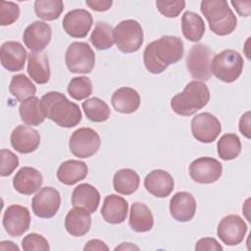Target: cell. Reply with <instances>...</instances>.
<instances>
[{
	"mask_svg": "<svg viewBox=\"0 0 251 251\" xmlns=\"http://www.w3.org/2000/svg\"><path fill=\"white\" fill-rule=\"evenodd\" d=\"M99 134L90 127H80L73 132L69 141L71 152L78 158H88L100 148Z\"/></svg>",
	"mask_w": 251,
	"mask_h": 251,
	"instance_id": "9c48e42d",
	"label": "cell"
},
{
	"mask_svg": "<svg viewBox=\"0 0 251 251\" xmlns=\"http://www.w3.org/2000/svg\"><path fill=\"white\" fill-rule=\"evenodd\" d=\"M20 16V7L14 2H0V25H10L14 24Z\"/></svg>",
	"mask_w": 251,
	"mask_h": 251,
	"instance_id": "74e56055",
	"label": "cell"
},
{
	"mask_svg": "<svg viewBox=\"0 0 251 251\" xmlns=\"http://www.w3.org/2000/svg\"><path fill=\"white\" fill-rule=\"evenodd\" d=\"M239 130L240 132L247 138L251 136V128H250V112H246L242 115L239 121Z\"/></svg>",
	"mask_w": 251,
	"mask_h": 251,
	"instance_id": "f6af8a7d",
	"label": "cell"
},
{
	"mask_svg": "<svg viewBox=\"0 0 251 251\" xmlns=\"http://www.w3.org/2000/svg\"><path fill=\"white\" fill-rule=\"evenodd\" d=\"M196 200L194 196L186 191L176 192L170 201L171 216L177 222H189L196 212Z\"/></svg>",
	"mask_w": 251,
	"mask_h": 251,
	"instance_id": "ac0fdd59",
	"label": "cell"
},
{
	"mask_svg": "<svg viewBox=\"0 0 251 251\" xmlns=\"http://www.w3.org/2000/svg\"><path fill=\"white\" fill-rule=\"evenodd\" d=\"M27 74L36 83H47L50 78V66L47 54L30 52L27 55Z\"/></svg>",
	"mask_w": 251,
	"mask_h": 251,
	"instance_id": "484cf974",
	"label": "cell"
},
{
	"mask_svg": "<svg viewBox=\"0 0 251 251\" xmlns=\"http://www.w3.org/2000/svg\"><path fill=\"white\" fill-rule=\"evenodd\" d=\"M113 35L118 49L124 53L136 52L143 43V29L134 20L119 23L114 28Z\"/></svg>",
	"mask_w": 251,
	"mask_h": 251,
	"instance_id": "8992f818",
	"label": "cell"
},
{
	"mask_svg": "<svg viewBox=\"0 0 251 251\" xmlns=\"http://www.w3.org/2000/svg\"><path fill=\"white\" fill-rule=\"evenodd\" d=\"M222 164L212 157H200L189 165L190 177L198 183H214L222 176Z\"/></svg>",
	"mask_w": 251,
	"mask_h": 251,
	"instance_id": "8fae6325",
	"label": "cell"
},
{
	"mask_svg": "<svg viewBox=\"0 0 251 251\" xmlns=\"http://www.w3.org/2000/svg\"><path fill=\"white\" fill-rule=\"evenodd\" d=\"M67 90L72 98L80 101L92 94V83L86 76H75L69 82Z\"/></svg>",
	"mask_w": 251,
	"mask_h": 251,
	"instance_id": "8d00e7d4",
	"label": "cell"
},
{
	"mask_svg": "<svg viewBox=\"0 0 251 251\" xmlns=\"http://www.w3.org/2000/svg\"><path fill=\"white\" fill-rule=\"evenodd\" d=\"M139 176L131 169L119 170L113 177V186L116 192L123 195L134 193L139 186Z\"/></svg>",
	"mask_w": 251,
	"mask_h": 251,
	"instance_id": "f1b7e54d",
	"label": "cell"
},
{
	"mask_svg": "<svg viewBox=\"0 0 251 251\" xmlns=\"http://www.w3.org/2000/svg\"><path fill=\"white\" fill-rule=\"evenodd\" d=\"M9 91L18 101L23 102L24 100L34 96L36 87L25 75L19 74L12 76Z\"/></svg>",
	"mask_w": 251,
	"mask_h": 251,
	"instance_id": "1f68e13d",
	"label": "cell"
},
{
	"mask_svg": "<svg viewBox=\"0 0 251 251\" xmlns=\"http://www.w3.org/2000/svg\"><path fill=\"white\" fill-rule=\"evenodd\" d=\"M210 100L208 86L199 80L186 84L183 91L176 94L171 100L173 111L179 116H191L204 108Z\"/></svg>",
	"mask_w": 251,
	"mask_h": 251,
	"instance_id": "3957f363",
	"label": "cell"
},
{
	"mask_svg": "<svg viewBox=\"0 0 251 251\" xmlns=\"http://www.w3.org/2000/svg\"><path fill=\"white\" fill-rule=\"evenodd\" d=\"M0 175L1 176H10L19 166L18 156L8 149H1L0 152Z\"/></svg>",
	"mask_w": 251,
	"mask_h": 251,
	"instance_id": "ab89813d",
	"label": "cell"
},
{
	"mask_svg": "<svg viewBox=\"0 0 251 251\" xmlns=\"http://www.w3.org/2000/svg\"><path fill=\"white\" fill-rule=\"evenodd\" d=\"M183 42L174 35H164L149 43L143 52V62L151 74H161L183 56Z\"/></svg>",
	"mask_w": 251,
	"mask_h": 251,
	"instance_id": "6da1fadb",
	"label": "cell"
},
{
	"mask_svg": "<svg viewBox=\"0 0 251 251\" xmlns=\"http://www.w3.org/2000/svg\"><path fill=\"white\" fill-rule=\"evenodd\" d=\"M128 204L125 198L116 194H110L105 197L101 209L103 219L112 225H118L125 222L127 216Z\"/></svg>",
	"mask_w": 251,
	"mask_h": 251,
	"instance_id": "7402d4cb",
	"label": "cell"
},
{
	"mask_svg": "<svg viewBox=\"0 0 251 251\" xmlns=\"http://www.w3.org/2000/svg\"><path fill=\"white\" fill-rule=\"evenodd\" d=\"M22 248L25 251H48L50 249L47 239L37 233H29L22 240Z\"/></svg>",
	"mask_w": 251,
	"mask_h": 251,
	"instance_id": "f35d334b",
	"label": "cell"
},
{
	"mask_svg": "<svg viewBox=\"0 0 251 251\" xmlns=\"http://www.w3.org/2000/svg\"><path fill=\"white\" fill-rule=\"evenodd\" d=\"M12 147L19 153L28 154L35 151L40 144V134L31 126H18L11 133Z\"/></svg>",
	"mask_w": 251,
	"mask_h": 251,
	"instance_id": "e0dca14e",
	"label": "cell"
},
{
	"mask_svg": "<svg viewBox=\"0 0 251 251\" xmlns=\"http://www.w3.org/2000/svg\"><path fill=\"white\" fill-rule=\"evenodd\" d=\"M213 51L205 44L193 45L186 58V67L195 79L207 81L211 77V63Z\"/></svg>",
	"mask_w": 251,
	"mask_h": 251,
	"instance_id": "ba28073f",
	"label": "cell"
},
{
	"mask_svg": "<svg viewBox=\"0 0 251 251\" xmlns=\"http://www.w3.org/2000/svg\"><path fill=\"white\" fill-rule=\"evenodd\" d=\"M181 30L186 39L197 42L205 32L204 21L198 14L186 11L181 17Z\"/></svg>",
	"mask_w": 251,
	"mask_h": 251,
	"instance_id": "f546056e",
	"label": "cell"
},
{
	"mask_svg": "<svg viewBox=\"0 0 251 251\" xmlns=\"http://www.w3.org/2000/svg\"><path fill=\"white\" fill-rule=\"evenodd\" d=\"M66 65L71 73L89 74L95 66V54L85 42H73L65 55Z\"/></svg>",
	"mask_w": 251,
	"mask_h": 251,
	"instance_id": "52a82bcc",
	"label": "cell"
},
{
	"mask_svg": "<svg viewBox=\"0 0 251 251\" xmlns=\"http://www.w3.org/2000/svg\"><path fill=\"white\" fill-rule=\"evenodd\" d=\"M244 66L242 56L234 50L226 49L217 54L211 63V73L224 82L235 81Z\"/></svg>",
	"mask_w": 251,
	"mask_h": 251,
	"instance_id": "5b68a950",
	"label": "cell"
},
{
	"mask_svg": "<svg viewBox=\"0 0 251 251\" xmlns=\"http://www.w3.org/2000/svg\"><path fill=\"white\" fill-rule=\"evenodd\" d=\"M218 154L221 159L229 161L235 159L241 152V142L234 133H226L221 136L217 144Z\"/></svg>",
	"mask_w": 251,
	"mask_h": 251,
	"instance_id": "836d02e7",
	"label": "cell"
},
{
	"mask_svg": "<svg viewBox=\"0 0 251 251\" xmlns=\"http://www.w3.org/2000/svg\"><path fill=\"white\" fill-rule=\"evenodd\" d=\"M132 250V249H135V250H138L139 248L137 247V246H135V245H132V244H130V243H123L122 245H120V246H118V247H116L115 248V250Z\"/></svg>",
	"mask_w": 251,
	"mask_h": 251,
	"instance_id": "c3c4849f",
	"label": "cell"
},
{
	"mask_svg": "<svg viewBox=\"0 0 251 251\" xmlns=\"http://www.w3.org/2000/svg\"><path fill=\"white\" fill-rule=\"evenodd\" d=\"M91 14L84 9H75L66 14L63 19V28L72 37L83 38L92 26Z\"/></svg>",
	"mask_w": 251,
	"mask_h": 251,
	"instance_id": "9a60e30c",
	"label": "cell"
},
{
	"mask_svg": "<svg viewBox=\"0 0 251 251\" xmlns=\"http://www.w3.org/2000/svg\"><path fill=\"white\" fill-rule=\"evenodd\" d=\"M52 29L44 22L35 21L24 31L23 40L25 46L32 52H41L50 43Z\"/></svg>",
	"mask_w": 251,
	"mask_h": 251,
	"instance_id": "2e32d148",
	"label": "cell"
},
{
	"mask_svg": "<svg viewBox=\"0 0 251 251\" xmlns=\"http://www.w3.org/2000/svg\"><path fill=\"white\" fill-rule=\"evenodd\" d=\"M61 205V196L57 189L51 186L41 188L32 198L31 208L35 216L42 219L54 217Z\"/></svg>",
	"mask_w": 251,
	"mask_h": 251,
	"instance_id": "7c38bea8",
	"label": "cell"
},
{
	"mask_svg": "<svg viewBox=\"0 0 251 251\" xmlns=\"http://www.w3.org/2000/svg\"><path fill=\"white\" fill-rule=\"evenodd\" d=\"M43 177L41 173L31 167H23L20 169L14 178L13 186L21 194L31 195L42 185Z\"/></svg>",
	"mask_w": 251,
	"mask_h": 251,
	"instance_id": "ffe728a7",
	"label": "cell"
},
{
	"mask_svg": "<svg viewBox=\"0 0 251 251\" xmlns=\"http://www.w3.org/2000/svg\"><path fill=\"white\" fill-rule=\"evenodd\" d=\"M84 251H93V250H97V251H108L109 247L102 241L99 239H91L89 240L85 246L83 247Z\"/></svg>",
	"mask_w": 251,
	"mask_h": 251,
	"instance_id": "bcb514c9",
	"label": "cell"
},
{
	"mask_svg": "<svg viewBox=\"0 0 251 251\" xmlns=\"http://www.w3.org/2000/svg\"><path fill=\"white\" fill-rule=\"evenodd\" d=\"M82 109L88 120L95 123H102L109 119L110 108L98 97H92L82 102Z\"/></svg>",
	"mask_w": 251,
	"mask_h": 251,
	"instance_id": "d6a6232c",
	"label": "cell"
},
{
	"mask_svg": "<svg viewBox=\"0 0 251 251\" xmlns=\"http://www.w3.org/2000/svg\"><path fill=\"white\" fill-rule=\"evenodd\" d=\"M200 10L209 23L210 29L217 35L230 34L236 27L237 19L225 0H203Z\"/></svg>",
	"mask_w": 251,
	"mask_h": 251,
	"instance_id": "277c9868",
	"label": "cell"
},
{
	"mask_svg": "<svg viewBox=\"0 0 251 251\" xmlns=\"http://www.w3.org/2000/svg\"><path fill=\"white\" fill-rule=\"evenodd\" d=\"M158 11L167 18H176L185 8V1H156Z\"/></svg>",
	"mask_w": 251,
	"mask_h": 251,
	"instance_id": "60d3db41",
	"label": "cell"
},
{
	"mask_svg": "<svg viewBox=\"0 0 251 251\" xmlns=\"http://www.w3.org/2000/svg\"><path fill=\"white\" fill-rule=\"evenodd\" d=\"M222 131L220 121L211 113L204 112L196 115L191 121L193 137L202 143H211Z\"/></svg>",
	"mask_w": 251,
	"mask_h": 251,
	"instance_id": "30bf717a",
	"label": "cell"
},
{
	"mask_svg": "<svg viewBox=\"0 0 251 251\" xmlns=\"http://www.w3.org/2000/svg\"><path fill=\"white\" fill-rule=\"evenodd\" d=\"M40 106L44 116L62 127H74L82 118L78 105L58 91L44 94L40 99Z\"/></svg>",
	"mask_w": 251,
	"mask_h": 251,
	"instance_id": "7a4b0ae2",
	"label": "cell"
},
{
	"mask_svg": "<svg viewBox=\"0 0 251 251\" xmlns=\"http://www.w3.org/2000/svg\"><path fill=\"white\" fill-rule=\"evenodd\" d=\"M247 232V226L242 218L237 215L224 217L219 223L217 234L223 243L234 246L242 242Z\"/></svg>",
	"mask_w": 251,
	"mask_h": 251,
	"instance_id": "4fadbf2b",
	"label": "cell"
},
{
	"mask_svg": "<svg viewBox=\"0 0 251 251\" xmlns=\"http://www.w3.org/2000/svg\"><path fill=\"white\" fill-rule=\"evenodd\" d=\"M26 51L19 41H7L1 46L0 57L2 66L9 72H18L24 69Z\"/></svg>",
	"mask_w": 251,
	"mask_h": 251,
	"instance_id": "d6986e66",
	"label": "cell"
},
{
	"mask_svg": "<svg viewBox=\"0 0 251 251\" xmlns=\"http://www.w3.org/2000/svg\"><path fill=\"white\" fill-rule=\"evenodd\" d=\"M30 214L27 208L22 205L9 206L3 215V226L11 236H21L28 230Z\"/></svg>",
	"mask_w": 251,
	"mask_h": 251,
	"instance_id": "5bb4252c",
	"label": "cell"
},
{
	"mask_svg": "<svg viewBox=\"0 0 251 251\" xmlns=\"http://www.w3.org/2000/svg\"><path fill=\"white\" fill-rule=\"evenodd\" d=\"M34 11L39 19L54 21L64 11V3L61 0H36L34 2Z\"/></svg>",
	"mask_w": 251,
	"mask_h": 251,
	"instance_id": "d590c367",
	"label": "cell"
},
{
	"mask_svg": "<svg viewBox=\"0 0 251 251\" xmlns=\"http://www.w3.org/2000/svg\"><path fill=\"white\" fill-rule=\"evenodd\" d=\"M0 249L1 250H17L19 251V247L15 245L12 241H2L0 244Z\"/></svg>",
	"mask_w": 251,
	"mask_h": 251,
	"instance_id": "7dc6e473",
	"label": "cell"
},
{
	"mask_svg": "<svg viewBox=\"0 0 251 251\" xmlns=\"http://www.w3.org/2000/svg\"><path fill=\"white\" fill-rule=\"evenodd\" d=\"M231 5L241 17H249L251 13V1H231Z\"/></svg>",
	"mask_w": 251,
	"mask_h": 251,
	"instance_id": "ee69618b",
	"label": "cell"
},
{
	"mask_svg": "<svg viewBox=\"0 0 251 251\" xmlns=\"http://www.w3.org/2000/svg\"><path fill=\"white\" fill-rule=\"evenodd\" d=\"M21 120L28 126H39L45 120L41 110L40 100L36 96H31L24 100L19 108Z\"/></svg>",
	"mask_w": 251,
	"mask_h": 251,
	"instance_id": "4dcf8cb0",
	"label": "cell"
},
{
	"mask_svg": "<svg viewBox=\"0 0 251 251\" xmlns=\"http://www.w3.org/2000/svg\"><path fill=\"white\" fill-rule=\"evenodd\" d=\"M91 226V217L85 209L75 207L70 210L65 218L66 230L73 236L86 234Z\"/></svg>",
	"mask_w": 251,
	"mask_h": 251,
	"instance_id": "d4e9b609",
	"label": "cell"
},
{
	"mask_svg": "<svg viewBox=\"0 0 251 251\" xmlns=\"http://www.w3.org/2000/svg\"><path fill=\"white\" fill-rule=\"evenodd\" d=\"M195 250L202 251V250H215V251H222V245L213 237H203L199 239L195 245Z\"/></svg>",
	"mask_w": 251,
	"mask_h": 251,
	"instance_id": "b9f144b4",
	"label": "cell"
},
{
	"mask_svg": "<svg viewBox=\"0 0 251 251\" xmlns=\"http://www.w3.org/2000/svg\"><path fill=\"white\" fill-rule=\"evenodd\" d=\"M99 202V191L89 183L78 184L72 193V205L83 208L90 214L97 210Z\"/></svg>",
	"mask_w": 251,
	"mask_h": 251,
	"instance_id": "603a6c76",
	"label": "cell"
},
{
	"mask_svg": "<svg viewBox=\"0 0 251 251\" xmlns=\"http://www.w3.org/2000/svg\"><path fill=\"white\" fill-rule=\"evenodd\" d=\"M88 168L84 162L68 160L63 162L57 170V178L66 185H73L86 177Z\"/></svg>",
	"mask_w": 251,
	"mask_h": 251,
	"instance_id": "4316f807",
	"label": "cell"
},
{
	"mask_svg": "<svg viewBox=\"0 0 251 251\" xmlns=\"http://www.w3.org/2000/svg\"><path fill=\"white\" fill-rule=\"evenodd\" d=\"M111 103L117 112L122 114H131L139 108L140 96L133 88L121 87L113 93Z\"/></svg>",
	"mask_w": 251,
	"mask_h": 251,
	"instance_id": "cb8c5ba5",
	"label": "cell"
},
{
	"mask_svg": "<svg viewBox=\"0 0 251 251\" xmlns=\"http://www.w3.org/2000/svg\"><path fill=\"white\" fill-rule=\"evenodd\" d=\"M128 224L135 232H146L154 226V218L151 210L142 202H135L131 205Z\"/></svg>",
	"mask_w": 251,
	"mask_h": 251,
	"instance_id": "83f0119b",
	"label": "cell"
},
{
	"mask_svg": "<svg viewBox=\"0 0 251 251\" xmlns=\"http://www.w3.org/2000/svg\"><path fill=\"white\" fill-rule=\"evenodd\" d=\"M86 5L94 11L104 12L111 8L113 1L111 0H86Z\"/></svg>",
	"mask_w": 251,
	"mask_h": 251,
	"instance_id": "7bdbcfd3",
	"label": "cell"
},
{
	"mask_svg": "<svg viewBox=\"0 0 251 251\" xmlns=\"http://www.w3.org/2000/svg\"><path fill=\"white\" fill-rule=\"evenodd\" d=\"M175 186L173 176L164 170L150 172L144 179V187L155 197L164 198L169 196Z\"/></svg>",
	"mask_w": 251,
	"mask_h": 251,
	"instance_id": "44dd1931",
	"label": "cell"
},
{
	"mask_svg": "<svg viewBox=\"0 0 251 251\" xmlns=\"http://www.w3.org/2000/svg\"><path fill=\"white\" fill-rule=\"evenodd\" d=\"M113 31L114 29L111 25L98 22L90 35V42L98 50H107L114 44Z\"/></svg>",
	"mask_w": 251,
	"mask_h": 251,
	"instance_id": "e575fe53",
	"label": "cell"
}]
</instances>
